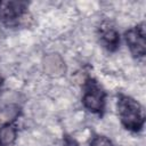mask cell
I'll list each match as a JSON object with an SVG mask.
<instances>
[{"instance_id":"6da1fadb","label":"cell","mask_w":146,"mask_h":146,"mask_svg":"<svg viewBox=\"0 0 146 146\" xmlns=\"http://www.w3.org/2000/svg\"><path fill=\"white\" fill-rule=\"evenodd\" d=\"M119 115L122 123L132 130H138L144 123V112L140 105L129 97H121L117 102Z\"/></svg>"},{"instance_id":"7a4b0ae2","label":"cell","mask_w":146,"mask_h":146,"mask_svg":"<svg viewBox=\"0 0 146 146\" xmlns=\"http://www.w3.org/2000/svg\"><path fill=\"white\" fill-rule=\"evenodd\" d=\"M83 102L90 111H100L103 108L104 103V92L100 87L95 82L89 80L86 87Z\"/></svg>"},{"instance_id":"3957f363","label":"cell","mask_w":146,"mask_h":146,"mask_svg":"<svg viewBox=\"0 0 146 146\" xmlns=\"http://www.w3.org/2000/svg\"><path fill=\"white\" fill-rule=\"evenodd\" d=\"M144 29L138 26L133 30H130L125 34L127 43L130 47L131 51L137 56H143L145 54V36Z\"/></svg>"},{"instance_id":"277c9868","label":"cell","mask_w":146,"mask_h":146,"mask_svg":"<svg viewBox=\"0 0 146 146\" xmlns=\"http://www.w3.org/2000/svg\"><path fill=\"white\" fill-rule=\"evenodd\" d=\"M100 41L107 49L112 50L117 46V42H119L117 33L115 32L113 27H110V26L102 27L100 29Z\"/></svg>"},{"instance_id":"5b68a950","label":"cell","mask_w":146,"mask_h":146,"mask_svg":"<svg viewBox=\"0 0 146 146\" xmlns=\"http://www.w3.org/2000/svg\"><path fill=\"white\" fill-rule=\"evenodd\" d=\"M92 146H112L111 143L104 138V137H100V138H97L94 143H92Z\"/></svg>"}]
</instances>
